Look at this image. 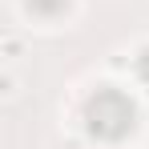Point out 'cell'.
Wrapping results in <instances>:
<instances>
[{
    "instance_id": "cell-1",
    "label": "cell",
    "mask_w": 149,
    "mask_h": 149,
    "mask_svg": "<svg viewBox=\"0 0 149 149\" xmlns=\"http://www.w3.org/2000/svg\"><path fill=\"white\" fill-rule=\"evenodd\" d=\"M89 129L97 137H121L133 129V105L121 97V93H97L89 101Z\"/></svg>"
}]
</instances>
